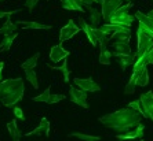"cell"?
<instances>
[{
    "instance_id": "obj_1",
    "label": "cell",
    "mask_w": 153,
    "mask_h": 141,
    "mask_svg": "<svg viewBox=\"0 0 153 141\" xmlns=\"http://www.w3.org/2000/svg\"><path fill=\"white\" fill-rule=\"evenodd\" d=\"M100 122L103 126L109 127L117 133H126L131 129H135L141 123V113L127 106L114 113L102 115L100 118Z\"/></svg>"
},
{
    "instance_id": "obj_2",
    "label": "cell",
    "mask_w": 153,
    "mask_h": 141,
    "mask_svg": "<svg viewBox=\"0 0 153 141\" xmlns=\"http://www.w3.org/2000/svg\"><path fill=\"white\" fill-rule=\"evenodd\" d=\"M25 93L22 78H8L0 82V103L6 107H14L21 102Z\"/></svg>"
},
{
    "instance_id": "obj_3",
    "label": "cell",
    "mask_w": 153,
    "mask_h": 141,
    "mask_svg": "<svg viewBox=\"0 0 153 141\" xmlns=\"http://www.w3.org/2000/svg\"><path fill=\"white\" fill-rule=\"evenodd\" d=\"M130 7H131V3L124 4V6L121 4L120 7L116 10V12L113 14V17L111 18V21L109 22L120 23V25H124V26H127V28H131V25H132V22H134V19H135V17L128 12Z\"/></svg>"
},
{
    "instance_id": "obj_4",
    "label": "cell",
    "mask_w": 153,
    "mask_h": 141,
    "mask_svg": "<svg viewBox=\"0 0 153 141\" xmlns=\"http://www.w3.org/2000/svg\"><path fill=\"white\" fill-rule=\"evenodd\" d=\"M137 44H138L137 47L138 55L146 52L150 47H153V36L141 25L138 26V30H137Z\"/></svg>"
},
{
    "instance_id": "obj_5",
    "label": "cell",
    "mask_w": 153,
    "mask_h": 141,
    "mask_svg": "<svg viewBox=\"0 0 153 141\" xmlns=\"http://www.w3.org/2000/svg\"><path fill=\"white\" fill-rule=\"evenodd\" d=\"M141 114L143 118H149L153 121V92L149 91L141 95Z\"/></svg>"
},
{
    "instance_id": "obj_6",
    "label": "cell",
    "mask_w": 153,
    "mask_h": 141,
    "mask_svg": "<svg viewBox=\"0 0 153 141\" xmlns=\"http://www.w3.org/2000/svg\"><path fill=\"white\" fill-rule=\"evenodd\" d=\"M69 97H71V100L75 103V104L83 107V108H88L87 92L83 91V89H80L79 86H77V88H75L73 85H71V86H69Z\"/></svg>"
},
{
    "instance_id": "obj_7",
    "label": "cell",
    "mask_w": 153,
    "mask_h": 141,
    "mask_svg": "<svg viewBox=\"0 0 153 141\" xmlns=\"http://www.w3.org/2000/svg\"><path fill=\"white\" fill-rule=\"evenodd\" d=\"M123 4V0H103L101 6V11H102V17H103V21L105 22H109L111 18L113 17V14L116 12L119 7Z\"/></svg>"
},
{
    "instance_id": "obj_8",
    "label": "cell",
    "mask_w": 153,
    "mask_h": 141,
    "mask_svg": "<svg viewBox=\"0 0 153 141\" xmlns=\"http://www.w3.org/2000/svg\"><path fill=\"white\" fill-rule=\"evenodd\" d=\"M80 30H82V29H80V26H79L77 23H75V21H73V19H69L68 23H66L64 28L61 29V32H59V41L64 42V41H66V40H71L72 37H73L75 34H77Z\"/></svg>"
},
{
    "instance_id": "obj_9",
    "label": "cell",
    "mask_w": 153,
    "mask_h": 141,
    "mask_svg": "<svg viewBox=\"0 0 153 141\" xmlns=\"http://www.w3.org/2000/svg\"><path fill=\"white\" fill-rule=\"evenodd\" d=\"M77 22H79L80 29H82L83 32L85 33V36H87V40L91 42V45H94V47L98 45V39H97V34H95V28H93L90 23H87V21L83 19V18H79Z\"/></svg>"
},
{
    "instance_id": "obj_10",
    "label": "cell",
    "mask_w": 153,
    "mask_h": 141,
    "mask_svg": "<svg viewBox=\"0 0 153 141\" xmlns=\"http://www.w3.org/2000/svg\"><path fill=\"white\" fill-rule=\"evenodd\" d=\"M50 134V122L46 116H43L42 121H40L39 126L36 127L35 130L29 132L25 134V137H39V136H44V137H48Z\"/></svg>"
},
{
    "instance_id": "obj_11",
    "label": "cell",
    "mask_w": 153,
    "mask_h": 141,
    "mask_svg": "<svg viewBox=\"0 0 153 141\" xmlns=\"http://www.w3.org/2000/svg\"><path fill=\"white\" fill-rule=\"evenodd\" d=\"M73 84L85 92H98L101 89L100 85L91 78H73Z\"/></svg>"
},
{
    "instance_id": "obj_12",
    "label": "cell",
    "mask_w": 153,
    "mask_h": 141,
    "mask_svg": "<svg viewBox=\"0 0 153 141\" xmlns=\"http://www.w3.org/2000/svg\"><path fill=\"white\" fill-rule=\"evenodd\" d=\"M71 55L68 50H65L64 47L58 44V45H53L50 50V59L54 63H59L61 60H64L65 58H68Z\"/></svg>"
},
{
    "instance_id": "obj_13",
    "label": "cell",
    "mask_w": 153,
    "mask_h": 141,
    "mask_svg": "<svg viewBox=\"0 0 153 141\" xmlns=\"http://www.w3.org/2000/svg\"><path fill=\"white\" fill-rule=\"evenodd\" d=\"M143 130H145V127H143V125L139 123L138 126L135 127V130H128L126 132V133L123 134H117L116 136V138H119V140H142L143 138Z\"/></svg>"
},
{
    "instance_id": "obj_14",
    "label": "cell",
    "mask_w": 153,
    "mask_h": 141,
    "mask_svg": "<svg viewBox=\"0 0 153 141\" xmlns=\"http://www.w3.org/2000/svg\"><path fill=\"white\" fill-rule=\"evenodd\" d=\"M112 56H114V59L117 60V63L120 64L121 70H126L127 67L134 64V56L132 53H120V52H112Z\"/></svg>"
},
{
    "instance_id": "obj_15",
    "label": "cell",
    "mask_w": 153,
    "mask_h": 141,
    "mask_svg": "<svg viewBox=\"0 0 153 141\" xmlns=\"http://www.w3.org/2000/svg\"><path fill=\"white\" fill-rule=\"evenodd\" d=\"M87 10L90 11V15H88V22H90V25L93 26V28H100V23L101 21L103 19L102 17V11L98 10V8L93 7V6H88L87 7Z\"/></svg>"
},
{
    "instance_id": "obj_16",
    "label": "cell",
    "mask_w": 153,
    "mask_h": 141,
    "mask_svg": "<svg viewBox=\"0 0 153 141\" xmlns=\"http://www.w3.org/2000/svg\"><path fill=\"white\" fill-rule=\"evenodd\" d=\"M135 18L138 19L139 25L143 26V28L153 36V21H152V18H150L148 14H142L141 11H138V12L135 14Z\"/></svg>"
},
{
    "instance_id": "obj_17",
    "label": "cell",
    "mask_w": 153,
    "mask_h": 141,
    "mask_svg": "<svg viewBox=\"0 0 153 141\" xmlns=\"http://www.w3.org/2000/svg\"><path fill=\"white\" fill-rule=\"evenodd\" d=\"M18 23L17 22H13L10 19V17L6 19V22L3 23V26L0 28V34H3V36H10L13 34V33H17L18 30Z\"/></svg>"
},
{
    "instance_id": "obj_18",
    "label": "cell",
    "mask_w": 153,
    "mask_h": 141,
    "mask_svg": "<svg viewBox=\"0 0 153 141\" xmlns=\"http://www.w3.org/2000/svg\"><path fill=\"white\" fill-rule=\"evenodd\" d=\"M100 45V55H98V62L101 64H109L112 59V52L106 48V44H98Z\"/></svg>"
},
{
    "instance_id": "obj_19",
    "label": "cell",
    "mask_w": 153,
    "mask_h": 141,
    "mask_svg": "<svg viewBox=\"0 0 153 141\" xmlns=\"http://www.w3.org/2000/svg\"><path fill=\"white\" fill-rule=\"evenodd\" d=\"M7 130H8V134H10V138L11 140H19V138L22 137V134H21V130L18 129V125H17V119H13L7 123Z\"/></svg>"
},
{
    "instance_id": "obj_20",
    "label": "cell",
    "mask_w": 153,
    "mask_h": 141,
    "mask_svg": "<svg viewBox=\"0 0 153 141\" xmlns=\"http://www.w3.org/2000/svg\"><path fill=\"white\" fill-rule=\"evenodd\" d=\"M130 37H131V28L111 34V40H114V41H130Z\"/></svg>"
},
{
    "instance_id": "obj_21",
    "label": "cell",
    "mask_w": 153,
    "mask_h": 141,
    "mask_svg": "<svg viewBox=\"0 0 153 141\" xmlns=\"http://www.w3.org/2000/svg\"><path fill=\"white\" fill-rule=\"evenodd\" d=\"M18 25L21 26L22 29H51L50 25H46V23H39V22H26V21H18Z\"/></svg>"
},
{
    "instance_id": "obj_22",
    "label": "cell",
    "mask_w": 153,
    "mask_h": 141,
    "mask_svg": "<svg viewBox=\"0 0 153 141\" xmlns=\"http://www.w3.org/2000/svg\"><path fill=\"white\" fill-rule=\"evenodd\" d=\"M47 67H50V69H55V70H59L61 73H62V78H64V81L65 82H69L71 70H69V67H68V60H66V58L64 59V63L61 64L59 67H54V66H51V64H47Z\"/></svg>"
},
{
    "instance_id": "obj_23",
    "label": "cell",
    "mask_w": 153,
    "mask_h": 141,
    "mask_svg": "<svg viewBox=\"0 0 153 141\" xmlns=\"http://www.w3.org/2000/svg\"><path fill=\"white\" fill-rule=\"evenodd\" d=\"M17 33H13V34L10 36H4V39L0 41V51L1 52H4V51H8L11 48V45H13V42H14V40L17 39Z\"/></svg>"
},
{
    "instance_id": "obj_24",
    "label": "cell",
    "mask_w": 153,
    "mask_h": 141,
    "mask_svg": "<svg viewBox=\"0 0 153 141\" xmlns=\"http://www.w3.org/2000/svg\"><path fill=\"white\" fill-rule=\"evenodd\" d=\"M61 4L65 10L69 11H79V12H84V7L79 6L75 0H61Z\"/></svg>"
},
{
    "instance_id": "obj_25",
    "label": "cell",
    "mask_w": 153,
    "mask_h": 141,
    "mask_svg": "<svg viewBox=\"0 0 153 141\" xmlns=\"http://www.w3.org/2000/svg\"><path fill=\"white\" fill-rule=\"evenodd\" d=\"M39 56H40V52H36L32 58H28L25 62H22L21 69H24V70H28V69H35V67L37 66V62H39Z\"/></svg>"
},
{
    "instance_id": "obj_26",
    "label": "cell",
    "mask_w": 153,
    "mask_h": 141,
    "mask_svg": "<svg viewBox=\"0 0 153 141\" xmlns=\"http://www.w3.org/2000/svg\"><path fill=\"white\" fill-rule=\"evenodd\" d=\"M149 84V74H148V69H142L141 71L137 73V85L138 86H146Z\"/></svg>"
},
{
    "instance_id": "obj_27",
    "label": "cell",
    "mask_w": 153,
    "mask_h": 141,
    "mask_svg": "<svg viewBox=\"0 0 153 141\" xmlns=\"http://www.w3.org/2000/svg\"><path fill=\"white\" fill-rule=\"evenodd\" d=\"M113 48L116 52L120 53H131V48H130V42L128 41H114Z\"/></svg>"
},
{
    "instance_id": "obj_28",
    "label": "cell",
    "mask_w": 153,
    "mask_h": 141,
    "mask_svg": "<svg viewBox=\"0 0 153 141\" xmlns=\"http://www.w3.org/2000/svg\"><path fill=\"white\" fill-rule=\"evenodd\" d=\"M24 71H25L26 80L32 84L33 88H35V89L39 88V80H37V74H36L35 69H28V70H24Z\"/></svg>"
},
{
    "instance_id": "obj_29",
    "label": "cell",
    "mask_w": 153,
    "mask_h": 141,
    "mask_svg": "<svg viewBox=\"0 0 153 141\" xmlns=\"http://www.w3.org/2000/svg\"><path fill=\"white\" fill-rule=\"evenodd\" d=\"M135 88H137V73H132L124 88V93L126 95H132L135 92Z\"/></svg>"
},
{
    "instance_id": "obj_30",
    "label": "cell",
    "mask_w": 153,
    "mask_h": 141,
    "mask_svg": "<svg viewBox=\"0 0 153 141\" xmlns=\"http://www.w3.org/2000/svg\"><path fill=\"white\" fill-rule=\"evenodd\" d=\"M69 137L83 140V141H98L100 140V137H97V136H90V134H84V133H71Z\"/></svg>"
},
{
    "instance_id": "obj_31",
    "label": "cell",
    "mask_w": 153,
    "mask_h": 141,
    "mask_svg": "<svg viewBox=\"0 0 153 141\" xmlns=\"http://www.w3.org/2000/svg\"><path fill=\"white\" fill-rule=\"evenodd\" d=\"M50 89H51V86H48L46 91L43 92L42 95L32 97V100H33V102H43V103H47V104H48V102H50V96H51Z\"/></svg>"
},
{
    "instance_id": "obj_32",
    "label": "cell",
    "mask_w": 153,
    "mask_h": 141,
    "mask_svg": "<svg viewBox=\"0 0 153 141\" xmlns=\"http://www.w3.org/2000/svg\"><path fill=\"white\" fill-rule=\"evenodd\" d=\"M13 113H14V115H15V118H17V119L25 121V114H24V111H22L19 107H14Z\"/></svg>"
},
{
    "instance_id": "obj_33",
    "label": "cell",
    "mask_w": 153,
    "mask_h": 141,
    "mask_svg": "<svg viewBox=\"0 0 153 141\" xmlns=\"http://www.w3.org/2000/svg\"><path fill=\"white\" fill-rule=\"evenodd\" d=\"M64 99H65L64 95H51L48 104H54V103H58V102H61V100H64Z\"/></svg>"
},
{
    "instance_id": "obj_34",
    "label": "cell",
    "mask_w": 153,
    "mask_h": 141,
    "mask_svg": "<svg viewBox=\"0 0 153 141\" xmlns=\"http://www.w3.org/2000/svg\"><path fill=\"white\" fill-rule=\"evenodd\" d=\"M37 3H39V0H25V7L28 8L29 11H32L33 8L36 7Z\"/></svg>"
},
{
    "instance_id": "obj_35",
    "label": "cell",
    "mask_w": 153,
    "mask_h": 141,
    "mask_svg": "<svg viewBox=\"0 0 153 141\" xmlns=\"http://www.w3.org/2000/svg\"><path fill=\"white\" fill-rule=\"evenodd\" d=\"M76 3L79 4V6H82V7H88V6H93V3H95L94 0H75Z\"/></svg>"
},
{
    "instance_id": "obj_36",
    "label": "cell",
    "mask_w": 153,
    "mask_h": 141,
    "mask_svg": "<svg viewBox=\"0 0 153 141\" xmlns=\"http://www.w3.org/2000/svg\"><path fill=\"white\" fill-rule=\"evenodd\" d=\"M128 107H131V108L137 110L138 113H141V100H135V102H131L128 104Z\"/></svg>"
},
{
    "instance_id": "obj_37",
    "label": "cell",
    "mask_w": 153,
    "mask_h": 141,
    "mask_svg": "<svg viewBox=\"0 0 153 141\" xmlns=\"http://www.w3.org/2000/svg\"><path fill=\"white\" fill-rule=\"evenodd\" d=\"M15 12H18V10H13V11H0V19H1V18H8V17H11V15L15 14Z\"/></svg>"
},
{
    "instance_id": "obj_38",
    "label": "cell",
    "mask_w": 153,
    "mask_h": 141,
    "mask_svg": "<svg viewBox=\"0 0 153 141\" xmlns=\"http://www.w3.org/2000/svg\"><path fill=\"white\" fill-rule=\"evenodd\" d=\"M146 56H148V62L150 63H153V47H150L149 50L146 51Z\"/></svg>"
},
{
    "instance_id": "obj_39",
    "label": "cell",
    "mask_w": 153,
    "mask_h": 141,
    "mask_svg": "<svg viewBox=\"0 0 153 141\" xmlns=\"http://www.w3.org/2000/svg\"><path fill=\"white\" fill-rule=\"evenodd\" d=\"M3 69H4V62L0 60V80H1V73H3Z\"/></svg>"
},
{
    "instance_id": "obj_40",
    "label": "cell",
    "mask_w": 153,
    "mask_h": 141,
    "mask_svg": "<svg viewBox=\"0 0 153 141\" xmlns=\"http://www.w3.org/2000/svg\"><path fill=\"white\" fill-rule=\"evenodd\" d=\"M148 15H149L150 18H152V21H153V10H152V11H149V12H148Z\"/></svg>"
},
{
    "instance_id": "obj_41",
    "label": "cell",
    "mask_w": 153,
    "mask_h": 141,
    "mask_svg": "<svg viewBox=\"0 0 153 141\" xmlns=\"http://www.w3.org/2000/svg\"><path fill=\"white\" fill-rule=\"evenodd\" d=\"M94 1H95V3H100V4H101V3L103 1V0H94Z\"/></svg>"
},
{
    "instance_id": "obj_42",
    "label": "cell",
    "mask_w": 153,
    "mask_h": 141,
    "mask_svg": "<svg viewBox=\"0 0 153 141\" xmlns=\"http://www.w3.org/2000/svg\"><path fill=\"white\" fill-rule=\"evenodd\" d=\"M128 1H131V0H128Z\"/></svg>"
}]
</instances>
